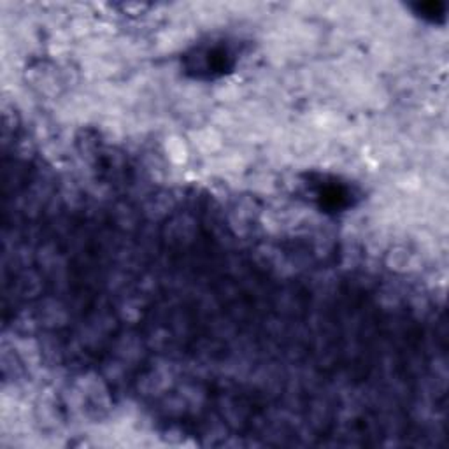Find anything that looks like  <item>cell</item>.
I'll use <instances>...</instances> for the list:
<instances>
[{"mask_svg":"<svg viewBox=\"0 0 449 449\" xmlns=\"http://www.w3.org/2000/svg\"><path fill=\"white\" fill-rule=\"evenodd\" d=\"M418 256L411 253L406 246L395 244L390 249H386L385 265L395 274H406L416 267Z\"/></svg>","mask_w":449,"mask_h":449,"instance_id":"3957f363","label":"cell"},{"mask_svg":"<svg viewBox=\"0 0 449 449\" xmlns=\"http://www.w3.org/2000/svg\"><path fill=\"white\" fill-rule=\"evenodd\" d=\"M163 153H165L167 160L172 165H183V163L188 162V156H190V146L181 135L170 133L163 140Z\"/></svg>","mask_w":449,"mask_h":449,"instance_id":"5b68a950","label":"cell"},{"mask_svg":"<svg viewBox=\"0 0 449 449\" xmlns=\"http://www.w3.org/2000/svg\"><path fill=\"white\" fill-rule=\"evenodd\" d=\"M142 355V344L133 335H123L118 342H116V356L119 362L133 363L140 358Z\"/></svg>","mask_w":449,"mask_h":449,"instance_id":"8992f818","label":"cell"},{"mask_svg":"<svg viewBox=\"0 0 449 449\" xmlns=\"http://www.w3.org/2000/svg\"><path fill=\"white\" fill-rule=\"evenodd\" d=\"M191 140H193V146L204 155H216L223 147V133L216 126H204V128L195 130Z\"/></svg>","mask_w":449,"mask_h":449,"instance_id":"277c9868","label":"cell"},{"mask_svg":"<svg viewBox=\"0 0 449 449\" xmlns=\"http://www.w3.org/2000/svg\"><path fill=\"white\" fill-rule=\"evenodd\" d=\"M37 321L47 330H58V328H64L67 325L68 311L57 298H46L39 307Z\"/></svg>","mask_w":449,"mask_h":449,"instance_id":"7a4b0ae2","label":"cell"},{"mask_svg":"<svg viewBox=\"0 0 449 449\" xmlns=\"http://www.w3.org/2000/svg\"><path fill=\"white\" fill-rule=\"evenodd\" d=\"M214 95L223 104H234V102L241 97V90H239V84L235 83H221Z\"/></svg>","mask_w":449,"mask_h":449,"instance_id":"30bf717a","label":"cell"},{"mask_svg":"<svg viewBox=\"0 0 449 449\" xmlns=\"http://www.w3.org/2000/svg\"><path fill=\"white\" fill-rule=\"evenodd\" d=\"M197 235V223L190 214H181L170 219V223L165 228V237L170 241V244H191Z\"/></svg>","mask_w":449,"mask_h":449,"instance_id":"6da1fadb","label":"cell"},{"mask_svg":"<svg viewBox=\"0 0 449 449\" xmlns=\"http://www.w3.org/2000/svg\"><path fill=\"white\" fill-rule=\"evenodd\" d=\"M115 221L122 230H133L137 227V214L128 205H118L115 211Z\"/></svg>","mask_w":449,"mask_h":449,"instance_id":"9c48e42d","label":"cell"},{"mask_svg":"<svg viewBox=\"0 0 449 449\" xmlns=\"http://www.w3.org/2000/svg\"><path fill=\"white\" fill-rule=\"evenodd\" d=\"M43 291V277L36 270H25L18 277V293L23 298H37Z\"/></svg>","mask_w":449,"mask_h":449,"instance_id":"52a82bcc","label":"cell"},{"mask_svg":"<svg viewBox=\"0 0 449 449\" xmlns=\"http://www.w3.org/2000/svg\"><path fill=\"white\" fill-rule=\"evenodd\" d=\"M172 205L174 202L169 195H156V197H152L146 202V205H144V214L149 219H153V221H156V219L165 218L170 212V209H172Z\"/></svg>","mask_w":449,"mask_h":449,"instance_id":"ba28073f","label":"cell"},{"mask_svg":"<svg viewBox=\"0 0 449 449\" xmlns=\"http://www.w3.org/2000/svg\"><path fill=\"white\" fill-rule=\"evenodd\" d=\"M122 318L125 321H128V323H135V321L140 318L139 302H137V300H133V298L126 300L122 307Z\"/></svg>","mask_w":449,"mask_h":449,"instance_id":"8fae6325","label":"cell"}]
</instances>
